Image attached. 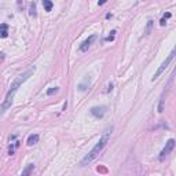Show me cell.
Returning a JSON list of instances; mask_svg holds the SVG:
<instances>
[{"instance_id": "cell-1", "label": "cell", "mask_w": 176, "mask_h": 176, "mask_svg": "<svg viewBox=\"0 0 176 176\" xmlns=\"http://www.w3.org/2000/svg\"><path fill=\"white\" fill-rule=\"evenodd\" d=\"M33 72H35V67H29L28 70H26L24 74H21V76H18V77L11 83L10 85V89L7 91V95H6V99L4 102L1 103V106H0V113H4L6 110L8 109V107H11V105H12V99H14V95H15V92L18 91V88L21 87L22 84L25 83L28 78L30 77L32 74H33Z\"/></svg>"}, {"instance_id": "cell-2", "label": "cell", "mask_w": 176, "mask_h": 176, "mask_svg": "<svg viewBox=\"0 0 176 176\" xmlns=\"http://www.w3.org/2000/svg\"><path fill=\"white\" fill-rule=\"evenodd\" d=\"M112 131H113V127H110V128H107V130L103 132V135L100 136V139L98 140V143L94 146L92 149H91V151L88 153L85 157H84L83 160H81V162H80V166H85L88 165L89 162H92L96 157L99 155V153L105 149V146L107 145V142L110 140V136H112Z\"/></svg>"}, {"instance_id": "cell-3", "label": "cell", "mask_w": 176, "mask_h": 176, "mask_svg": "<svg viewBox=\"0 0 176 176\" xmlns=\"http://www.w3.org/2000/svg\"><path fill=\"white\" fill-rule=\"evenodd\" d=\"M173 57H175V51H172L171 54H169V55L166 57L165 61H164V62L161 63V66L158 67V69H157V72L154 73V76H153V78H151V81H154V80H157V78H158V77L161 76V74L164 73V70H165L166 67L169 66V63H171L172 61H173Z\"/></svg>"}, {"instance_id": "cell-4", "label": "cell", "mask_w": 176, "mask_h": 176, "mask_svg": "<svg viewBox=\"0 0 176 176\" xmlns=\"http://www.w3.org/2000/svg\"><path fill=\"white\" fill-rule=\"evenodd\" d=\"M173 147H175V140L169 139L165 143V147H164V149L161 150V153H160V157H158V158H160V161H164V158H165L166 155H168L172 150H173Z\"/></svg>"}, {"instance_id": "cell-5", "label": "cell", "mask_w": 176, "mask_h": 176, "mask_svg": "<svg viewBox=\"0 0 176 176\" xmlns=\"http://www.w3.org/2000/svg\"><path fill=\"white\" fill-rule=\"evenodd\" d=\"M89 113L92 114L95 118H102L106 113V106H95L89 110Z\"/></svg>"}, {"instance_id": "cell-6", "label": "cell", "mask_w": 176, "mask_h": 176, "mask_svg": "<svg viewBox=\"0 0 176 176\" xmlns=\"http://www.w3.org/2000/svg\"><path fill=\"white\" fill-rule=\"evenodd\" d=\"M95 39H96V36H89V37H88L87 40H85V42H84L83 44L80 46V51H81V52H85V51H87L88 48H89V46L92 44V42L95 40Z\"/></svg>"}, {"instance_id": "cell-7", "label": "cell", "mask_w": 176, "mask_h": 176, "mask_svg": "<svg viewBox=\"0 0 176 176\" xmlns=\"http://www.w3.org/2000/svg\"><path fill=\"white\" fill-rule=\"evenodd\" d=\"M33 169H35V164H28V165L24 168L21 176H30L32 172H33Z\"/></svg>"}, {"instance_id": "cell-8", "label": "cell", "mask_w": 176, "mask_h": 176, "mask_svg": "<svg viewBox=\"0 0 176 176\" xmlns=\"http://www.w3.org/2000/svg\"><path fill=\"white\" fill-rule=\"evenodd\" d=\"M8 36V25L7 24H1L0 25V37H7Z\"/></svg>"}, {"instance_id": "cell-9", "label": "cell", "mask_w": 176, "mask_h": 176, "mask_svg": "<svg viewBox=\"0 0 176 176\" xmlns=\"http://www.w3.org/2000/svg\"><path fill=\"white\" fill-rule=\"evenodd\" d=\"M37 142H39V135H37V134H33V135H30V136L28 138V145H29V146L36 145Z\"/></svg>"}, {"instance_id": "cell-10", "label": "cell", "mask_w": 176, "mask_h": 176, "mask_svg": "<svg viewBox=\"0 0 176 176\" xmlns=\"http://www.w3.org/2000/svg\"><path fill=\"white\" fill-rule=\"evenodd\" d=\"M153 25H154V21H153V19H149V21H147V25H146V29H145L146 35H150L151 33V30H153Z\"/></svg>"}, {"instance_id": "cell-11", "label": "cell", "mask_w": 176, "mask_h": 176, "mask_svg": "<svg viewBox=\"0 0 176 176\" xmlns=\"http://www.w3.org/2000/svg\"><path fill=\"white\" fill-rule=\"evenodd\" d=\"M43 7L46 8V11H51V10H52V7H54V4H52V1L44 0V1H43Z\"/></svg>"}, {"instance_id": "cell-12", "label": "cell", "mask_w": 176, "mask_h": 176, "mask_svg": "<svg viewBox=\"0 0 176 176\" xmlns=\"http://www.w3.org/2000/svg\"><path fill=\"white\" fill-rule=\"evenodd\" d=\"M30 15H33V17L37 15L36 14V3H32L30 4Z\"/></svg>"}, {"instance_id": "cell-13", "label": "cell", "mask_w": 176, "mask_h": 176, "mask_svg": "<svg viewBox=\"0 0 176 176\" xmlns=\"http://www.w3.org/2000/svg\"><path fill=\"white\" fill-rule=\"evenodd\" d=\"M58 89H59L58 87H52V88H50V89L47 91V95L50 96V95H52V94H57V92H58Z\"/></svg>"}, {"instance_id": "cell-14", "label": "cell", "mask_w": 176, "mask_h": 176, "mask_svg": "<svg viewBox=\"0 0 176 176\" xmlns=\"http://www.w3.org/2000/svg\"><path fill=\"white\" fill-rule=\"evenodd\" d=\"M114 35H116V30L112 32V35H110V36H107L105 40H106V42H112V40H114Z\"/></svg>"}, {"instance_id": "cell-15", "label": "cell", "mask_w": 176, "mask_h": 176, "mask_svg": "<svg viewBox=\"0 0 176 176\" xmlns=\"http://www.w3.org/2000/svg\"><path fill=\"white\" fill-rule=\"evenodd\" d=\"M165 24H166V19H165V18H161L160 25H161V26H164V25H165Z\"/></svg>"}, {"instance_id": "cell-16", "label": "cell", "mask_w": 176, "mask_h": 176, "mask_svg": "<svg viewBox=\"0 0 176 176\" xmlns=\"http://www.w3.org/2000/svg\"><path fill=\"white\" fill-rule=\"evenodd\" d=\"M171 12H166V14H164V17H162V18H165V19H168V18H171Z\"/></svg>"}]
</instances>
